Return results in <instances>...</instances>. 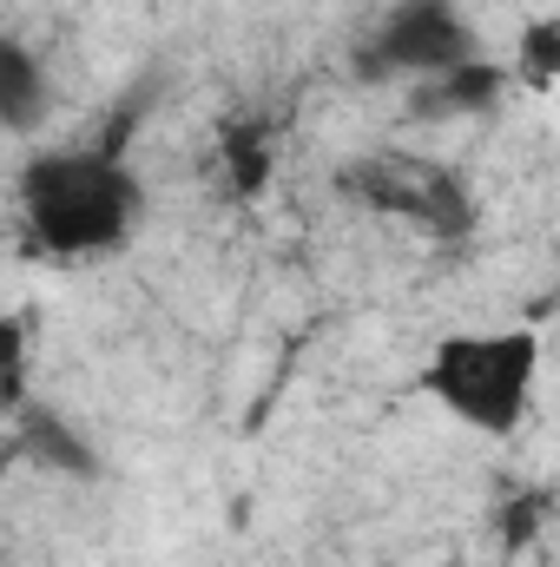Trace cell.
<instances>
[{
  "instance_id": "obj_8",
  "label": "cell",
  "mask_w": 560,
  "mask_h": 567,
  "mask_svg": "<svg viewBox=\"0 0 560 567\" xmlns=\"http://www.w3.org/2000/svg\"><path fill=\"white\" fill-rule=\"evenodd\" d=\"M515 73L535 86V93H548L560 73V20H528L521 27V40H515Z\"/></svg>"
},
{
  "instance_id": "obj_5",
  "label": "cell",
  "mask_w": 560,
  "mask_h": 567,
  "mask_svg": "<svg viewBox=\"0 0 560 567\" xmlns=\"http://www.w3.org/2000/svg\"><path fill=\"white\" fill-rule=\"evenodd\" d=\"M46 120H53V73H46V60L27 40L0 33V133L27 140Z\"/></svg>"
},
{
  "instance_id": "obj_10",
  "label": "cell",
  "mask_w": 560,
  "mask_h": 567,
  "mask_svg": "<svg viewBox=\"0 0 560 567\" xmlns=\"http://www.w3.org/2000/svg\"><path fill=\"white\" fill-rule=\"evenodd\" d=\"M0 383H7V390L20 383V330H13V323H0Z\"/></svg>"
},
{
  "instance_id": "obj_1",
  "label": "cell",
  "mask_w": 560,
  "mask_h": 567,
  "mask_svg": "<svg viewBox=\"0 0 560 567\" xmlns=\"http://www.w3.org/2000/svg\"><path fill=\"white\" fill-rule=\"evenodd\" d=\"M145 192L113 145H53L20 172V225L46 258H106L133 238Z\"/></svg>"
},
{
  "instance_id": "obj_2",
  "label": "cell",
  "mask_w": 560,
  "mask_h": 567,
  "mask_svg": "<svg viewBox=\"0 0 560 567\" xmlns=\"http://www.w3.org/2000/svg\"><path fill=\"white\" fill-rule=\"evenodd\" d=\"M535 383H541V337L528 323L455 330L422 363V390L435 396V410L475 435H515L535 410Z\"/></svg>"
},
{
  "instance_id": "obj_6",
  "label": "cell",
  "mask_w": 560,
  "mask_h": 567,
  "mask_svg": "<svg viewBox=\"0 0 560 567\" xmlns=\"http://www.w3.org/2000/svg\"><path fill=\"white\" fill-rule=\"evenodd\" d=\"M20 442H27L33 462L60 468V475H73V482H93V475H100V455H93L86 429L66 423L53 403H27V410H20Z\"/></svg>"
},
{
  "instance_id": "obj_3",
  "label": "cell",
  "mask_w": 560,
  "mask_h": 567,
  "mask_svg": "<svg viewBox=\"0 0 560 567\" xmlns=\"http://www.w3.org/2000/svg\"><path fill=\"white\" fill-rule=\"evenodd\" d=\"M481 60V33L462 0H390L356 47L363 80H442Z\"/></svg>"
},
{
  "instance_id": "obj_7",
  "label": "cell",
  "mask_w": 560,
  "mask_h": 567,
  "mask_svg": "<svg viewBox=\"0 0 560 567\" xmlns=\"http://www.w3.org/2000/svg\"><path fill=\"white\" fill-rule=\"evenodd\" d=\"M422 86H428V93H422L428 113H481V106L501 100L508 73L488 66V60H468V66H455V73H442V80H422Z\"/></svg>"
},
{
  "instance_id": "obj_9",
  "label": "cell",
  "mask_w": 560,
  "mask_h": 567,
  "mask_svg": "<svg viewBox=\"0 0 560 567\" xmlns=\"http://www.w3.org/2000/svg\"><path fill=\"white\" fill-rule=\"evenodd\" d=\"M225 158H231V185L238 192H265V178H271V140L258 133V126H231V140H225Z\"/></svg>"
},
{
  "instance_id": "obj_4",
  "label": "cell",
  "mask_w": 560,
  "mask_h": 567,
  "mask_svg": "<svg viewBox=\"0 0 560 567\" xmlns=\"http://www.w3.org/2000/svg\"><path fill=\"white\" fill-rule=\"evenodd\" d=\"M343 198L383 212V218H409L428 238H468L475 231V198L468 185L435 165V158H409V152H376V158H356L336 172Z\"/></svg>"
}]
</instances>
